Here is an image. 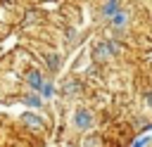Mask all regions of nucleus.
Returning a JSON list of instances; mask_svg holds the SVG:
<instances>
[{
  "label": "nucleus",
  "instance_id": "nucleus-1",
  "mask_svg": "<svg viewBox=\"0 0 152 147\" xmlns=\"http://www.w3.org/2000/svg\"><path fill=\"white\" fill-rule=\"evenodd\" d=\"M124 52H126L124 40H119V38H97L90 45V62L97 64V66H104V64H112L114 59H119Z\"/></svg>",
  "mask_w": 152,
  "mask_h": 147
},
{
  "label": "nucleus",
  "instance_id": "nucleus-2",
  "mask_svg": "<svg viewBox=\"0 0 152 147\" xmlns=\"http://www.w3.org/2000/svg\"><path fill=\"white\" fill-rule=\"evenodd\" d=\"M95 123H97V116L88 104H76L69 114V126L76 133H90L95 128Z\"/></svg>",
  "mask_w": 152,
  "mask_h": 147
},
{
  "label": "nucleus",
  "instance_id": "nucleus-3",
  "mask_svg": "<svg viewBox=\"0 0 152 147\" xmlns=\"http://www.w3.org/2000/svg\"><path fill=\"white\" fill-rule=\"evenodd\" d=\"M19 123H21V128H26L28 133H38V135H45L48 133V119L40 114V111H31V109H26V111H21L19 114Z\"/></svg>",
  "mask_w": 152,
  "mask_h": 147
},
{
  "label": "nucleus",
  "instance_id": "nucleus-4",
  "mask_svg": "<svg viewBox=\"0 0 152 147\" xmlns=\"http://www.w3.org/2000/svg\"><path fill=\"white\" fill-rule=\"evenodd\" d=\"M83 92H86V83H83V78L76 76V74L66 76V78L59 83V95H62L64 100H78Z\"/></svg>",
  "mask_w": 152,
  "mask_h": 147
},
{
  "label": "nucleus",
  "instance_id": "nucleus-5",
  "mask_svg": "<svg viewBox=\"0 0 152 147\" xmlns=\"http://www.w3.org/2000/svg\"><path fill=\"white\" fill-rule=\"evenodd\" d=\"M24 88L26 90H31V92H38L40 95V90H43V85H45V81H48V76H45V71L43 69H38V66H28L26 71H24Z\"/></svg>",
  "mask_w": 152,
  "mask_h": 147
},
{
  "label": "nucleus",
  "instance_id": "nucleus-6",
  "mask_svg": "<svg viewBox=\"0 0 152 147\" xmlns=\"http://www.w3.org/2000/svg\"><path fill=\"white\" fill-rule=\"evenodd\" d=\"M131 21H133V17H131V9H121L112 21H107V26H109V31H114L116 36H126L128 33V28H131Z\"/></svg>",
  "mask_w": 152,
  "mask_h": 147
},
{
  "label": "nucleus",
  "instance_id": "nucleus-7",
  "mask_svg": "<svg viewBox=\"0 0 152 147\" xmlns=\"http://www.w3.org/2000/svg\"><path fill=\"white\" fill-rule=\"evenodd\" d=\"M121 9H124V2H121V0H100V5H97V17H100L102 21H112Z\"/></svg>",
  "mask_w": 152,
  "mask_h": 147
},
{
  "label": "nucleus",
  "instance_id": "nucleus-8",
  "mask_svg": "<svg viewBox=\"0 0 152 147\" xmlns=\"http://www.w3.org/2000/svg\"><path fill=\"white\" fill-rule=\"evenodd\" d=\"M62 64H64L62 52H57V50H48V52H43V66H45L48 76L59 74V71H62Z\"/></svg>",
  "mask_w": 152,
  "mask_h": 147
},
{
  "label": "nucleus",
  "instance_id": "nucleus-9",
  "mask_svg": "<svg viewBox=\"0 0 152 147\" xmlns=\"http://www.w3.org/2000/svg\"><path fill=\"white\" fill-rule=\"evenodd\" d=\"M19 102H21L26 109H31V111H40V109L45 107V100H43L38 92H31V90L21 92V95H19Z\"/></svg>",
  "mask_w": 152,
  "mask_h": 147
},
{
  "label": "nucleus",
  "instance_id": "nucleus-10",
  "mask_svg": "<svg viewBox=\"0 0 152 147\" xmlns=\"http://www.w3.org/2000/svg\"><path fill=\"white\" fill-rule=\"evenodd\" d=\"M81 147H107V138L97 130H90L81 138Z\"/></svg>",
  "mask_w": 152,
  "mask_h": 147
},
{
  "label": "nucleus",
  "instance_id": "nucleus-11",
  "mask_svg": "<svg viewBox=\"0 0 152 147\" xmlns=\"http://www.w3.org/2000/svg\"><path fill=\"white\" fill-rule=\"evenodd\" d=\"M40 97H43L45 102H50V100L57 97V83H55V78L48 76V81H45V85H43V90H40Z\"/></svg>",
  "mask_w": 152,
  "mask_h": 147
},
{
  "label": "nucleus",
  "instance_id": "nucleus-12",
  "mask_svg": "<svg viewBox=\"0 0 152 147\" xmlns=\"http://www.w3.org/2000/svg\"><path fill=\"white\" fill-rule=\"evenodd\" d=\"M40 21V12L38 9H26L24 12V19H21V26L26 28V26H33V24H38Z\"/></svg>",
  "mask_w": 152,
  "mask_h": 147
},
{
  "label": "nucleus",
  "instance_id": "nucleus-13",
  "mask_svg": "<svg viewBox=\"0 0 152 147\" xmlns=\"http://www.w3.org/2000/svg\"><path fill=\"white\" fill-rule=\"evenodd\" d=\"M140 102H142L145 109L152 111V88H142V90H140Z\"/></svg>",
  "mask_w": 152,
  "mask_h": 147
},
{
  "label": "nucleus",
  "instance_id": "nucleus-14",
  "mask_svg": "<svg viewBox=\"0 0 152 147\" xmlns=\"http://www.w3.org/2000/svg\"><path fill=\"white\" fill-rule=\"evenodd\" d=\"M78 40V31L74 28V26H66V31H64V43H69V45H74Z\"/></svg>",
  "mask_w": 152,
  "mask_h": 147
},
{
  "label": "nucleus",
  "instance_id": "nucleus-15",
  "mask_svg": "<svg viewBox=\"0 0 152 147\" xmlns=\"http://www.w3.org/2000/svg\"><path fill=\"white\" fill-rule=\"evenodd\" d=\"M150 145H152V135H138L131 142V147H150Z\"/></svg>",
  "mask_w": 152,
  "mask_h": 147
}]
</instances>
